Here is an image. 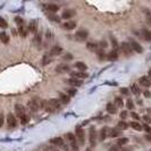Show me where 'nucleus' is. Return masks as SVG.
<instances>
[{"mask_svg":"<svg viewBox=\"0 0 151 151\" xmlns=\"http://www.w3.org/2000/svg\"><path fill=\"white\" fill-rule=\"evenodd\" d=\"M49 19H50V21H53V22H57V23L60 22V17L55 16V15H50L49 16Z\"/></svg>","mask_w":151,"mask_h":151,"instance_id":"41","label":"nucleus"},{"mask_svg":"<svg viewBox=\"0 0 151 151\" xmlns=\"http://www.w3.org/2000/svg\"><path fill=\"white\" fill-rule=\"evenodd\" d=\"M19 34H21L23 38H25V36L27 35V31H25L23 26H19Z\"/></svg>","mask_w":151,"mask_h":151,"instance_id":"42","label":"nucleus"},{"mask_svg":"<svg viewBox=\"0 0 151 151\" xmlns=\"http://www.w3.org/2000/svg\"><path fill=\"white\" fill-rule=\"evenodd\" d=\"M139 82H140V84L144 88H150L151 86V81H150L149 77H147V76H142V77L139 80Z\"/></svg>","mask_w":151,"mask_h":151,"instance_id":"12","label":"nucleus"},{"mask_svg":"<svg viewBox=\"0 0 151 151\" xmlns=\"http://www.w3.org/2000/svg\"><path fill=\"white\" fill-rule=\"evenodd\" d=\"M143 130L146 131L147 133H150L151 134V127L150 126H148V125H143Z\"/></svg>","mask_w":151,"mask_h":151,"instance_id":"47","label":"nucleus"},{"mask_svg":"<svg viewBox=\"0 0 151 151\" xmlns=\"http://www.w3.org/2000/svg\"><path fill=\"white\" fill-rule=\"evenodd\" d=\"M130 126H132V129H134L135 131H142L143 130V125L139 124L138 122H131Z\"/></svg>","mask_w":151,"mask_h":151,"instance_id":"26","label":"nucleus"},{"mask_svg":"<svg viewBox=\"0 0 151 151\" xmlns=\"http://www.w3.org/2000/svg\"><path fill=\"white\" fill-rule=\"evenodd\" d=\"M0 40H1L2 43L7 44L8 42H9V35H8L6 32H1V33H0Z\"/></svg>","mask_w":151,"mask_h":151,"instance_id":"24","label":"nucleus"},{"mask_svg":"<svg viewBox=\"0 0 151 151\" xmlns=\"http://www.w3.org/2000/svg\"><path fill=\"white\" fill-rule=\"evenodd\" d=\"M107 58L109 59V60H112V61L117 60V58H118V53H117V51H116V50L110 51V52L107 55Z\"/></svg>","mask_w":151,"mask_h":151,"instance_id":"20","label":"nucleus"},{"mask_svg":"<svg viewBox=\"0 0 151 151\" xmlns=\"http://www.w3.org/2000/svg\"><path fill=\"white\" fill-rule=\"evenodd\" d=\"M107 112L109 114H116L117 113V108L114 104H108L107 105Z\"/></svg>","mask_w":151,"mask_h":151,"instance_id":"27","label":"nucleus"},{"mask_svg":"<svg viewBox=\"0 0 151 151\" xmlns=\"http://www.w3.org/2000/svg\"><path fill=\"white\" fill-rule=\"evenodd\" d=\"M143 94H144V97H147V98H149V97H151V93L149 92V91H144V92H143Z\"/></svg>","mask_w":151,"mask_h":151,"instance_id":"53","label":"nucleus"},{"mask_svg":"<svg viewBox=\"0 0 151 151\" xmlns=\"http://www.w3.org/2000/svg\"><path fill=\"white\" fill-rule=\"evenodd\" d=\"M108 135H109L110 138H117V136L121 135V131L117 129H113V130H110V133Z\"/></svg>","mask_w":151,"mask_h":151,"instance_id":"29","label":"nucleus"},{"mask_svg":"<svg viewBox=\"0 0 151 151\" xmlns=\"http://www.w3.org/2000/svg\"><path fill=\"white\" fill-rule=\"evenodd\" d=\"M117 126H118L119 130H126L127 127H129V125H127V123H125L124 121H121V122H119V123L117 124Z\"/></svg>","mask_w":151,"mask_h":151,"instance_id":"35","label":"nucleus"},{"mask_svg":"<svg viewBox=\"0 0 151 151\" xmlns=\"http://www.w3.org/2000/svg\"><path fill=\"white\" fill-rule=\"evenodd\" d=\"M75 67L77 68L80 72H84V70H86V69H88V66L84 64L83 61H77V62L75 64Z\"/></svg>","mask_w":151,"mask_h":151,"instance_id":"21","label":"nucleus"},{"mask_svg":"<svg viewBox=\"0 0 151 151\" xmlns=\"http://www.w3.org/2000/svg\"><path fill=\"white\" fill-rule=\"evenodd\" d=\"M73 78H77V80H83V78H86L88 77V74L85 72H72L70 73Z\"/></svg>","mask_w":151,"mask_h":151,"instance_id":"10","label":"nucleus"},{"mask_svg":"<svg viewBox=\"0 0 151 151\" xmlns=\"http://www.w3.org/2000/svg\"><path fill=\"white\" fill-rule=\"evenodd\" d=\"M66 82L70 85V86H73V88H78V86H81V85L83 84V82H82L81 80L73 78V77L69 78V80H66Z\"/></svg>","mask_w":151,"mask_h":151,"instance_id":"8","label":"nucleus"},{"mask_svg":"<svg viewBox=\"0 0 151 151\" xmlns=\"http://www.w3.org/2000/svg\"><path fill=\"white\" fill-rule=\"evenodd\" d=\"M142 35H143V38L147 41H150L151 40V32L149 30H147V28H142Z\"/></svg>","mask_w":151,"mask_h":151,"instance_id":"28","label":"nucleus"},{"mask_svg":"<svg viewBox=\"0 0 151 151\" xmlns=\"http://www.w3.org/2000/svg\"><path fill=\"white\" fill-rule=\"evenodd\" d=\"M51 57H52V56H51L50 53H47V55L43 56V58H42V65H43V66H45V65H48V64H50L51 59H52Z\"/></svg>","mask_w":151,"mask_h":151,"instance_id":"23","label":"nucleus"},{"mask_svg":"<svg viewBox=\"0 0 151 151\" xmlns=\"http://www.w3.org/2000/svg\"><path fill=\"white\" fill-rule=\"evenodd\" d=\"M28 121H30V117H28L27 115H24V116H22L21 117V123L22 124H26Z\"/></svg>","mask_w":151,"mask_h":151,"instance_id":"40","label":"nucleus"},{"mask_svg":"<svg viewBox=\"0 0 151 151\" xmlns=\"http://www.w3.org/2000/svg\"><path fill=\"white\" fill-rule=\"evenodd\" d=\"M89 36V32L86 30H78L75 34V39L77 41H85Z\"/></svg>","mask_w":151,"mask_h":151,"instance_id":"4","label":"nucleus"},{"mask_svg":"<svg viewBox=\"0 0 151 151\" xmlns=\"http://www.w3.org/2000/svg\"><path fill=\"white\" fill-rule=\"evenodd\" d=\"M89 139H90L91 147H94L97 143V132H96V129L93 126H91L89 130Z\"/></svg>","mask_w":151,"mask_h":151,"instance_id":"5","label":"nucleus"},{"mask_svg":"<svg viewBox=\"0 0 151 151\" xmlns=\"http://www.w3.org/2000/svg\"><path fill=\"white\" fill-rule=\"evenodd\" d=\"M7 123H8V125H9L10 127H15L16 125H17V121H16V118L14 117L13 114H8V116H7Z\"/></svg>","mask_w":151,"mask_h":151,"instance_id":"13","label":"nucleus"},{"mask_svg":"<svg viewBox=\"0 0 151 151\" xmlns=\"http://www.w3.org/2000/svg\"><path fill=\"white\" fill-rule=\"evenodd\" d=\"M121 150V148H119V146L117 147H113V148H110V151H119Z\"/></svg>","mask_w":151,"mask_h":151,"instance_id":"50","label":"nucleus"},{"mask_svg":"<svg viewBox=\"0 0 151 151\" xmlns=\"http://www.w3.org/2000/svg\"><path fill=\"white\" fill-rule=\"evenodd\" d=\"M15 22H16V24L19 25V26H23V25H24V19H23L22 17H15Z\"/></svg>","mask_w":151,"mask_h":151,"instance_id":"37","label":"nucleus"},{"mask_svg":"<svg viewBox=\"0 0 151 151\" xmlns=\"http://www.w3.org/2000/svg\"><path fill=\"white\" fill-rule=\"evenodd\" d=\"M76 138L78 139L80 144L83 146L84 142H85V134H84V131L81 126H76Z\"/></svg>","mask_w":151,"mask_h":151,"instance_id":"3","label":"nucleus"},{"mask_svg":"<svg viewBox=\"0 0 151 151\" xmlns=\"http://www.w3.org/2000/svg\"><path fill=\"white\" fill-rule=\"evenodd\" d=\"M100 47L104 48V49H105V48H107V47H108L107 42H106V41H101V42H100Z\"/></svg>","mask_w":151,"mask_h":151,"instance_id":"48","label":"nucleus"},{"mask_svg":"<svg viewBox=\"0 0 151 151\" xmlns=\"http://www.w3.org/2000/svg\"><path fill=\"white\" fill-rule=\"evenodd\" d=\"M121 118L123 119V121L127 118V112H126V110H123V112L121 113Z\"/></svg>","mask_w":151,"mask_h":151,"instance_id":"45","label":"nucleus"},{"mask_svg":"<svg viewBox=\"0 0 151 151\" xmlns=\"http://www.w3.org/2000/svg\"><path fill=\"white\" fill-rule=\"evenodd\" d=\"M47 151H57V150L52 149V148H48V149H47Z\"/></svg>","mask_w":151,"mask_h":151,"instance_id":"54","label":"nucleus"},{"mask_svg":"<svg viewBox=\"0 0 151 151\" xmlns=\"http://www.w3.org/2000/svg\"><path fill=\"white\" fill-rule=\"evenodd\" d=\"M148 75H149V78H150V81H151V69L148 72Z\"/></svg>","mask_w":151,"mask_h":151,"instance_id":"55","label":"nucleus"},{"mask_svg":"<svg viewBox=\"0 0 151 151\" xmlns=\"http://www.w3.org/2000/svg\"><path fill=\"white\" fill-rule=\"evenodd\" d=\"M62 58H64L65 60H72V59H73V56L70 55V53H66V55L62 57Z\"/></svg>","mask_w":151,"mask_h":151,"instance_id":"46","label":"nucleus"},{"mask_svg":"<svg viewBox=\"0 0 151 151\" xmlns=\"http://www.w3.org/2000/svg\"><path fill=\"white\" fill-rule=\"evenodd\" d=\"M85 151H92V150H91V149H86V150H85Z\"/></svg>","mask_w":151,"mask_h":151,"instance_id":"58","label":"nucleus"},{"mask_svg":"<svg viewBox=\"0 0 151 151\" xmlns=\"http://www.w3.org/2000/svg\"><path fill=\"white\" fill-rule=\"evenodd\" d=\"M110 39H112V42H113V45H114V47H117V41H116V39H114L113 38V36H110Z\"/></svg>","mask_w":151,"mask_h":151,"instance_id":"49","label":"nucleus"},{"mask_svg":"<svg viewBox=\"0 0 151 151\" xmlns=\"http://www.w3.org/2000/svg\"><path fill=\"white\" fill-rule=\"evenodd\" d=\"M131 89H132V92L134 93L135 96H139V94H140V93H141V90L139 89V86H138V85H136V84H133Z\"/></svg>","mask_w":151,"mask_h":151,"instance_id":"33","label":"nucleus"},{"mask_svg":"<svg viewBox=\"0 0 151 151\" xmlns=\"http://www.w3.org/2000/svg\"><path fill=\"white\" fill-rule=\"evenodd\" d=\"M50 143L53 144V146H57V147H61V148H64V146H65V142H64V140H62L61 138H53V139H51Z\"/></svg>","mask_w":151,"mask_h":151,"instance_id":"11","label":"nucleus"},{"mask_svg":"<svg viewBox=\"0 0 151 151\" xmlns=\"http://www.w3.org/2000/svg\"><path fill=\"white\" fill-rule=\"evenodd\" d=\"M86 48L90 51H94V52H96V51H97V52L99 51V45L97 43H93V42H88V43H86Z\"/></svg>","mask_w":151,"mask_h":151,"instance_id":"18","label":"nucleus"},{"mask_svg":"<svg viewBox=\"0 0 151 151\" xmlns=\"http://www.w3.org/2000/svg\"><path fill=\"white\" fill-rule=\"evenodd\" d=\"M66 93H67L68 97H74L76 94L75 88H67V89H66Z\"/></svg>","mask_w":151,"mask_h":151,"instance_id":"31","label":"nucleus"},{"mask_svg":"<svg viewBox=\"0 0 151 151\" xmlns=\"http://www.w3.org/2000/svg\"><path fill=\"white\" fill-rule=\"evenodd\" d=\"M149 23H150V25H151V17H150V18H149Z\"/></svg>","mask_w":151,"mask_h":151,"instance_id":"57","label":"nucleus"},{"mask_svg":"<svg viewBox=\"0 0 151 151\" xmlns=\"http://www.w3.org/2000/svg\"><path fill=\"white\" fill-rule=\"evenodd\" d=\"M47 9H48V11H50V13H57L58 9H59V7L55 4H48Z\"/></svg>","mask_w":151,"mask_h":151,"instance_id":"25","label":"nucleus"},{"mask_svg":"<svg viewBox=\"0 0 151 151\" xmlns=\"http://www.w3.org/2000/svg\"><path fill=\"white\" fill-rule=\"evenodd\" d=\"M143 119L147 122V123H151V118L149 117V116H143Z\"/></svg>","mask_w":151,"mask_h":151,"instance_id":"52","label":"nucleus"},{"mask_svg":"<svg viewBox=\"0 0 151 151\" xmlns=\"http://www.w3.org/2000/svg\"><path fill=\"white\" fill-rule=\"evenodd\" d=\"M40 106H42V101L38 100L36 98H34V99H32V100H30L27 102L28 109H30L32 113H36V112H38V109L40 108Z\"/></svg>","mask_w":151,"mask_h":151,"instance_id":"1","label":"nucleus"},{"mask_svg":"<svg viewBox=\"0 0 151 151\" xmlns=\"http://www.w3.org/2000/svg\"><path fill=\"white\" fill-rule=\"evenodd\" d=\"M33 43L35 45H39L40 43H41V35H40V34H35L34 40H33Z\"/></svg>","mask_w":151,"mask_h":151,"instance_id":"36","label":"nucleus"},{"mask_svg":"<svg viewBox=\"0 0 151 151\" xmlns=\"http://www.w3.org/2000/svg\"><path fill=\"white\" fill-rule=\"evenodd\" d=\"M75 10H73V9H66V10H64L62 11V14H61V18H64V19H70L72 17L75 16Z\"/></svg>","mask_w":151,"mask_h":151,"instance_id":"6","label":"nucleus"},{"mask_svg":"<svg viewBox=\"0 0 151 151\" xmlns=\"http://www.w3.org/2000/svg\"><path fill=\"white\" fill-rule=\"evenodd\" d=\"M15 112L17 114V116L21 118L22 116L25 115V108L23 107L22 105H16V106H15Z\"/></svg>","mask_w":151,"mask_h":151,"instance_id":"14","label":"nucleus"},{"mask_svg":"<svg viewBox=\"0 0 151 151\" xmlns=\"http://www.w3.org/2000/svg\"><path fill=\"white\" fill-rule=\"evenodd\" d=\"M121 93L124 94V96H129L130 91H129V89H126V88H123V89H121Z\"/></svg>","mask_w":151,"mask_h":151,"instance_id":"44","label":"nucleus"},{"mask_svg":"<svg viewBox=\"0 0 151 151\" xmlns=\"http://www.w3.org/2000/svg\"><path fill=\"white\" fill-rule=\"evenodd\" d=\"M129 143V139L127 138H121L117 140V146L119 147H123V146H126Z\"/></svg>","mask_w":151,"mask_h":151,"instance_id":"30","label":"nucleus"},{"mask_svg":"<svg viewBox=\"0 0 151 151\" xmlns=\"http://www.w3.org/2000/svg\"><path fill=\"white\" fill-rule=\"evenodd\" d=\"M2 124H4V115L0 114V127L2 126Z\"/></svg>","mask_w":151,"mask_h":151,"instance_id":"51","label":"nucleus"},{"mask_svg":"<svg viewBox=\"0 0 151 151\" xmlns=\"http://www.w3.org/2000/svg\"><path fill=\"white\" fill-rule=\"evenodd\" d=\"M115 106H116V107H119V108L123 107V106H124L123 99H122V98H116V99H115Z\"/></svg>","mask_w":151,"mask_h":151,"instance_id":"34","label":"nucleus"},{"mask_svg":"<svg viewBox=\"0 0 151 151\" xmlns=\"http://www.w3.org/2000/svg\"><path fill=\"white\" fill-rule=\"evenodd\" d=\"M147 139H148V140H150V141H151V136H149V135H147Z\"/></svg>","mask_w":151,"mask_h":151,"instance_id":"56","label":"nucleus"},{"mask_svg":"<svg viewBox=\"0 0 151 151\" xmlns=\"http://www.w3.org/2000/svg\"><path fill=\"white\" fill-rule=\"evenodd\" d=\"M126 107H127V109H130V110H132L133 108H134V104H133V101L131 100V99H129V100H127Z\"/></svg>","mask_w":151,"mask_h":151,"instance_id":"38","label":"nucleus"},{"mask_svg":"<svg viewBox=\"0 0 151 151\" xmlns=\"http://www.w3.org/2000/svg\"><path fill=\"white\" fill-rule=\"evenodd\" d=\"M130 44H131V48H132V50H134L135 52L141 53L142 51H143V48L141 47V44H139L136 41H134V40H131Z\"/></svg>","mask_w":151,"mask_h":151,"instance_id":"7","label":"nucleus"},{"mask_svg":"<svg viewBox=\"0 0 151 151\" xmlns=\"http://www.w3.org/2000/svg\"><path fill=\"white\" fill-rule=\"evenodd\" d=\"M122 50H123L127 56H130L131 53H132V48H131V44L130 43H126V42L122 43Z\"/></svg>","mask_w":151,"mask_h":151,"instance_id":"16","label":"nucleus"},{"mask_svg":"<svg viewBox=\"0 0 151 151\" xmlns=\"http://www.w3.org/2000/svg\"><path fill=\"white\" fill-rule=\"evenodd\" d=\"M107 131H108L107 127H104V129L100 131V140H101V141H104L105 139L107 138V135H108V134H107Z\"/></svg>","mask_w":151,"mask_h":151,"instance_id":"32","label":"nucleus"},{"mask_svg":"<svg viewBox=\"0 0 151 151\" xmlns=\"http://www.w3.org/2000/svg\"><path fill=\"white\" fill-rule=\"evenodd\" d=\"M75 26H76V23L73 21L66 22L65 24H62V27H64L65 30H73V28H75Z\"/></svg>","mask_w":151,"mask_h":151,"instance_id":"19","label":"nucleus"},{"mask_svg":"<svg viewBox=\"0 0 151 151\" xmlns=\"http://www.w3.org/2000/svg\"><path fill=\"white\" fill-rule=\"evenodd\" d=\"M61 51H62V49H61L60 45H58V44L53 45L50 50V55L51 56H57V55H59V53H61Z\"/></svg>","mask_w":151,"mask_h":151,"instance_id":"15","label":"nucleus"},{"mask_svg":"<svg viewBox=\"0 0 151 151\" xmlns=\"http://www.w3.org/2000/svg\"><path fill=\"white\" fill-rule=\"evenodd\" d=\"M36 30H38V24H36V22H35V21L31 22L30 25H28L27 31H30V32H32V33H35Z\"/></svg>","mask_w":151,"mask_h":151,"instance_id":"22","label":"nucleus"},{"mask_svg":"<svg viewBox=\"0 0 151 151\" xmlns=\"http://www.w3.org/2000/svg\"><path fill=\"white\" fill-rule=\"evenodd\" d=\"M66 139H67V141L69 142V146L73 149V151H78V146H77V142H76V136L74 135L73 133H67Z\"/></svg>","mask_w":151,"mask_h":151,"instance_id":"2","label":"nucleus"},{"mask_svg":"<svg viewBox=\"0 0 151 151\" xmlns=\"http://www.w3.org/2000/svg\"><path fill=\"white\" fill-rule=\"evenodd\" d=\"M59 100H60L61 104H64V105H67V104H69V101H70V99H69V97H68L67 94H65V93H59Z\"/></svg>","mask_w":151,"mask_h":151,"instance_id":"17","label":"nucleus"},{"mask_svg":"<svg viewBox=\"0 0 151 151\" xmlns=\"http://www.w3.org/2000/svg\"><path fill=\"white\" fill-rule=\"evenodd\" d=\"M131 117H132L133 119H135V121H140V119H141L140 116H139L136 113H134V112H132V114H131Z\"/></svg>","mask_w":151,"mask_h":151,"instance_id":"43","label":"nucleus"},{"mask_svg":"<svg viewBox=\"0 0 151 151\" xmlns=\"http://www.w3.org/2000/svg\"><path fill=\"white\" fill-rule=\"evenodd\" d=\"M8 26V24H7V22L5 21L2 17H0V27H2V28H6Z\"/></svg>","mask_w":151,"mask_h":151,"instance_id":"39","label":"nucleus"},{"mask_svg":"<svg viewBox=\"0 0 151 151\" xmlns=\"http://www.w3.org/2000/svg\"><path fill=\"white\" fill-rule=\"evenodd\" d=\"M70 70V67L67 64H60L56 67V72L57 73H67Z\"/></svg>","mask_w":151,"mask_h":151,"instance_id":"9","label":"nucleus"}]
</instances>
